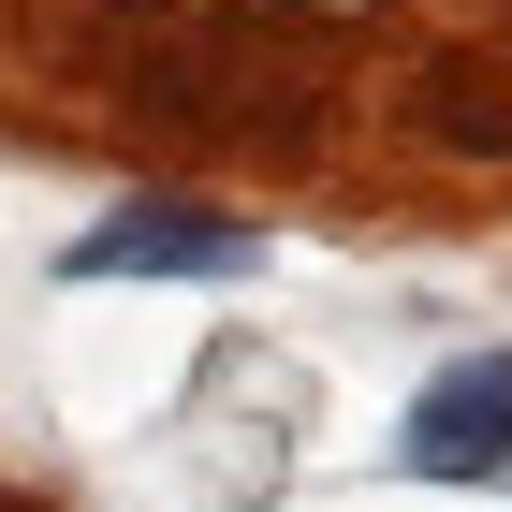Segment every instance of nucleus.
<instances>
[{"mask_svg": "<svg viewBox=\"0 0 512 512\" xmlns=\"http://www.w3.org/2000/svg\"><path fill=\"white\" fill-rule=\"evenodd\" d=\"M395 469L410 483H498L512 469V337L425 366V395L395 410Z\"/></svg>", "mask_w": 512, "mask_h": 512, "instance_id": "f257e3e1", "label": "nucleus"}, {"mask_svg": "<svg viewBox=\"0 0 512 512\" xmlns=\"http://www.w3.org/2000/svg\"><path fill=\"white\" fill-rule=\"evenodd\" d=\"M264 264V235L249 220H205V205H176V191H147V205H103L74 249H59V278H249Z\"/></svg>", "mask_w": 512, "mask_h": 512, "instance_id": "f03ea898", "label": "nucleus"}]
</instances>
